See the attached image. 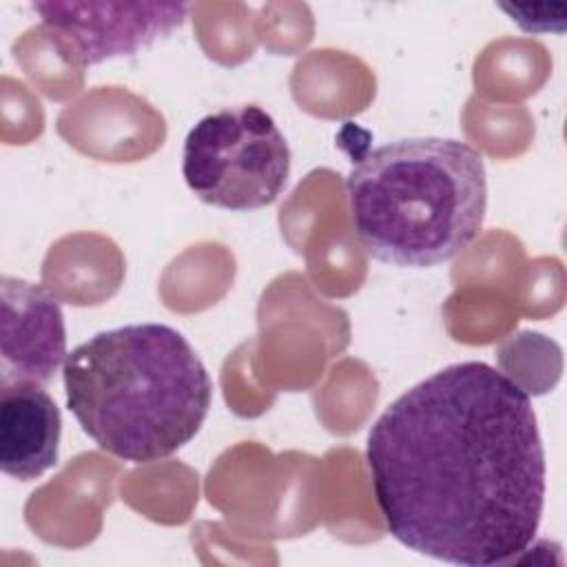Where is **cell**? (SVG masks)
Instances as JSON below:
<instances>
[{"mask_svg": "<svg viewBox=\"0 0 567 567\" xmlns=\"http://www.w3.org/2000/svg\"><path fill=\"white\" fill-rule=\"evenodd\" d=\"M365 461L388 532L465 567L525 551L545 505V452L527 392L483 361L452 363L374 421Z\"/></svg>", "mask_w": 567, "mask_h": 567, "instance_id": "obj_1", "label": "cell"}, {"mask_svg": "<svg viewBox=\"0 0 567 567\" xmlns=\"http://www.w3.org/2000/svg\"><path fill=\"white\" fill-rule=\"evenodd\" d=\"M182 175L204 204L257 210L284 193L290 148L272 115L261 106H226L204 115L188 131Z\"/></svg>", "mask_w": 567, "mask_h": 567, "instance_id": "obj_4", "label": "cell"}, {"mask_svg": "<svg viewBox=\"0 0 567 567\" xmlns=\"http://www.w3.org/2000/svg\"><path fill=\"white\" fill-rule=\"evenodd\" d=\"M66 405L95 445L122 461L155 463L204 425L213 381L182 332L128 323L75 346L62 365Z\"/></svg>", "mask_w": 567, "mask_h": 567, "instance_id": "obj_2", "label": "cell"}, {"mask_svg": "<svg viewBox=\"0 0 567 567\" xmlns=\"http://www.w3.org/2000/svg\"><path fill=\"white\" fill-rule=\"evenodd\" d=\"M0 306L2 385L20 381L49 383L69 354L60 303L38 284L2 277Z\"/></svg>", "mask_w": 567, "mask_h": 567, "instance_id": "obj_6", "label": "cell"}, {"mask_svg": "<svg viewBox=\"0 0 567 567\" xmlns=\"http://www.w3.org/2000/svg\"><path fill=\"white\" fill-rule=\"evenodd\" d=\"M60 53L78 66L133 55L177 31L184 2H33Z\"/></svg>", "mask_w": 567, "mask_h": 567, "instance_id": "obj_5", "label": "cell"}, {"mask_svg": "<svg viewBox=\"0 0 567 567\" xmlns=\"http://www.w3.org/2000/svg\"><path fill=\"white\" fill-rule=\"evenodd\" d=\"M62 416L40 383H7L0 394V467L33 481L58 463Z\"/></svg>", "mask_w": 567, "mask_h": 567, "instance_id": "obj_7", "label": "cell"}, {"mask_svg": "<svg viewBox=\"0 0 567 567\" xmlns=\"http://www.w3.org/2000/svg\"><path fill=\"white\" fill-rule=\"evenodd\" d=\"M363 248L399 268H432L465 250L487 210L481 153L452 137H408L372 148L346 177Z\"/></svg>", "mask_w": 567, "mask_h": 567, "instance_id": "obj_3", "label": "cell"}]
</instances>
